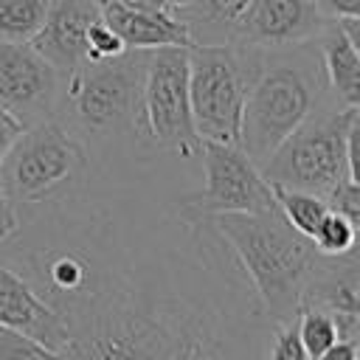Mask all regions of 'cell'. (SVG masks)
Returning a JSON list of instances; mask_svg holds the SVG:
<instances>
[{
  "mask_svg": "<svg viewBox=\"0 0 360 360\" xmlns=\"http://www.w3.org/2000/svg\"><path fill=\"white\" fill-rule=\"evenodd\" d=\"M160 6H166V8H172V11H177V8H183V6H188L191 0H158Z\"/></svg>",
  "mask_w": 360,
  "mask_h": 360,
  "instance_id": "cell-30",
  "label": "cell"
},
{
  "mask_svg": "<svg viewBox=\"0 0 360 360\" xmlns=\"http://www.w3.org/2000/svg\"><path fill=\"white\" fill-rule=\"evenodd\" d=\"M62 76L31 42L0 39V107L22 127L53 118Z\"/></svg>",
  "mask_w": 360,
  "mask_h": 360,
  "instance_id": "cell-10",
  "label": "cell"
},
{
  "mask_svg": "<svg viewBox=\"0 0 360 360\" xmlns=\"http://www.w3.org/2000/svg\"><path fill=\"white\" fill-rule=\"evenodd\" d=\"M104 22L121 37L127 48L155 51V48H191V34L177 11L166 6H101Z\"/></svg>",
  "mask_w": 360,
  "mask_h": 360,
  "instance_id": "cell-16",
  "label": "cell"
},
{
  "mask_svg": "<svg viewBox=\"0 0 360 360\" xmlns=\"http://www.w3.org/2000/svg\"><path fill=\"white\" fill-rule=\"evenodd\" d=\"M25 127L11 115V112H6L3 107H0V163H3V158H6V152L11 149V143L20 138V132H22Z\"/></svg>",
  "mask_w": 360,
  "mask_h": 360,
  "instance_id": "cell-26",
  "label": "cell"
},
{
  "mask_svg": "<svg viewBox=\"0 0 360 360\" xmlns=\"http://www.w3.org/2000/svg\"><path fill=\"white\" fill-rule=\"evenodd\" d=\"M321 17L326 20H346L360 17V0H309Z\"/></svg>",
  "mask_w": 360,
  "mask_h": 360,
  "instance_id": "cell-25",
  "label": "cell"
},
{
  "mask_svg": "<svg viewBox=\"0 0 360 360\" xmlns=\"http://www.w3.org/2000/svg\"><path fill=\"white\" fill-rule=\"evenodd\" d=\"M84 163L87 155L82 143L56 118L31 124L20 132L0 163L3 197L14 211L34 205L65 186Z\"/></svg>",
  "mask_w": 360,
  "mask_h": 360,
  "instance_id": "cell-8",
  "label": "cell"
},
{
  "mask_svg": "<svg viewBox=\"0 0 360 360\" xmlns=\"http://www.w3.org/2000/svg\"><path fill=\"white\" fill-rule=\"evenodd\" d=\"M323 309L329 312L343 338H360V259L357 250L346 256H326L321 270L309 278L301 292L298 309Z\"/></svg>",
  "mask_w": 360,
  "mask_h": 360,
  "instance_id": "cell-13",
  "label": "cell"
},
{
  "mask_svg": "<svg viewBox=\"0 0 360 360\" xmlns=\"http://www.w3.org/2000/svg\"><path fill=\"white\" fill-rule=\"evenodd\" d=\"M48 0H0V39L31 42L42 28Z\"/></svg>",
  "mask_w": 360,
  "mask_h": 360,
  "instance_id": "cell-19",
  "label": "cell"
},
{
  "mask_svg": "<svg viewBox=\"0 0 360 360\" xmlns=\"http://www.w3.org/2000/svg\"><path fill=\"white\" fill-rule=\"evenodd\" d=\"M259 48L233 42L188 48V104L200 143H239L242 107Z\"/></svg>",
  "mask_w": 360,
  "mask_h": 360,
  "instance_id": "cell-6",
  "label": "cell"
},
{
  "mask_svg": "<svg viewBox=\"0 0 360 360\" xmlns=\"http://www.w3.org/2000/svg\"><path fill=\"white\" fill-rule=\"evenodd\" d=\"M121 51H127V45L98 14L87 28V59H110V56H118Z\"/></svg>",
  "mask_w": 360,
  "mask_h": 360,
  "instance_id": "cell-23",
  "label": "cell"
},
{
  "mask_svg": "<svg viewBox=\"0 0 360 360\" xmlns=\"http://www.w3.org/2000/svg\"><path fill=\"white\" fill-rule=\"evenodd\" d=\"M98 14L101 6L96 0H48L42 28L34 34L31 45L65 76L87 59V28Z\"/></svg>",
  "mask_w": 360,
  "mask_h": 360,
  "instance_id": "cell-14",
  "label": "cell"
},
{
  "mask_svg": "<svg viewBox=\"0 0 360 360\" xmlns=\"http://www.w3.org/2000/svg\"><path fill=\"white\" fill-rule=\"evenodd\" d=\"M309 242L315 245V250L321 256H346L357 250V222H352L349 217H343L340 211H326L321 225L315 228V233L309 236Z\"/></svg>",
  "mask_w": 360,
  "mask_h": 360,
  "instance_id": "cell-20",
  "label": "cell"
},
{
  "mask_svg": "<svg viewBox=\"0 0 360 360\" xmlns=\"http://www.w3.org/2000/svg\"><path fill=\"white\" fill-rule=\"evenodd\" d=\"M143 141L155 155L191 160L200 155V138L188 104V48H155L146 53L141 87Z\"/></svg>",
  "mask_w": 360,
  "mask_h": 360,
  "instance_id": "cell-7",
  "label": "cell"
},
{
  "mask_svg": "<svg viewBox=\"0 0 360 360\" xmlns=\"http://www.w3.org/2000/svg\"><path fill=\"white\" fill-rule=\"evenodd\" d=\"M14 228H17V211H14V205H6V208L0 211V242H3Z\"/></svg>",
  "mask_w": 360,
  "mask_h": 360,
  "instance_id": "cell-28",
  "label": "cell"
},
{
  "mask_svg": "<svg viewBox=\"0 0 360 360\" xmlns=\"http://www.w3.org/2000/svg\"><path fill=\"white\" fill-rule=\"evenodd\" d=\"M0 326L20 332L48 349H68V329L59 312L8 264L0 262Z\"/></svg>",
  "mask_w": 360,
  "mask_h": 360,
  "instance_id": "cell-12",
  "label": "cell"
},
{
  "mask_svg": "<svg viewBox=\"0 0 360 360\" xmlns=\"http://www.w3.org/2000/svg\"><path fill=\"white\" fill-rule=\"evenodd\" d=\"M315 45L329 98L340 107H360V17L332 20Z\"/></svg>",
  "mask_w": 360,
  "mask_h": 360,
  "instance_id": "cell-15",
  "label": "cell"
},
{
  "mask_svg": "<svg viewBox=\"0 0 360 360\" xmlns=\"http://www.w3.org/2000/svg\"><path fill=\"white\" fill-rule=\"evenodd\" d=\"M6 205H8V202H6V197H3V188H0V211H3Z\"/></svg>",
  "mask_w": 360,
  "mask_h": 360,
  "instance_id": "cell-31",
  "label": "cell"
},
{
  "mask_svg": "<svg viewBox=\"0 0 360 360\" xmlns=\"http://www.w3.org/2000/svg\"><path fill=\"white\" fill-rule=\"evenodd\" d=\"M98 6L104 3H115V6H160L158 0H96Z\"/></svg>",
  "mask_w": 360,
  "mask_h": 360,
  "instance_id": "cell-29",
  "label": "cell"
},
{
  "mask_svg": "<svg viewBox=\"0 0 360 360\" xmlns=\"http://www.w3.org/2000/svg\"><path fill=\"white\" fill-rule=\"evenodd\" d=\"M202 160V188L180 191L177 202L186 214L211 219L217 214L236 211H267L276 208L273 186L264 180L262 169L236 143H200Z\"/></svg>",
  "mask_w": 360,
  "mask_h": 360,
  "instance_id": "cell-9",
  "label": "cell"
},
{
  "mask_svg": "<svg viewBox=\"0 0 360 360\" xmlns=\"http://www.w3.org/2000/svg\"><path fill=\"white\" fill-rule=\"evenodd\" d=\"M267 360H309V354H307V349L295 332V321L276 326L270 346H267Z\"/></svg>",
  "mask_w": 360,
  "mask_h": 360,
  "instance_id": "cell-24",
  "label": "cell"
},
{
  "mask_svg": "<svg viewBox=\"0 0 360 360\" xmlns=\"http://www.w3.org/2000/svg\"><path fill=\"white\" fill-rule=\"evenodd\" d=\"M295 332H298V338H301V343H304L309 360L321 357L332 343H338V340L343 338L338 321H335L329 312H323V309H309V307H307V309H298ZM346 340H349V338H346Z\"/></svg>",
  "mask_w": 360,
  "mask_h": 360,
  "instance_id": "cell-21",
  "label": "cell"
},
{
  "mask_svg": "<svg viewBox=\"0 0 360 360\" xmlns=\"http://www.w3.org/2000/svg\"><path fill=\"white\" fill-rule=\"evenodd\" d=\"M149 51L127 48L110 59H84L59 82L53 118L82 143L87 160L158 158L141 127V87Z\"/></svg>",
  "mask_w": 360,
  "mask_h": 360,
  "instance_id": "cell-2",
  "label": "cell"
},
{
  "mask_svg": "<svg viewBox=\"0 0 360 360\" xmlns=\"http://www.w3.org/2000/svg\"><path fill=\"white\" fill-rule=\"evenodd\" d=\"M177 194L93 191L82 166L17 208L0 262L65 321V360H267L276 323L219 231Z\"/></svg>",
  "mask_w": 360,
  "mask_h": 360,
  "instance_id": "cell-1",
  "label": "cell"
},
{
  "mask_svg": "<svg viewBox=\"0 0 360 360\" xmlns=\"http://www.w3.org/2000/svg\"><path fill=\"white\" fill-rule=\"evenodd\" d=\"M273 197H276V208L281 211V217L307 239L315 233V228L321 225L323 214L329 211V205L321 197L309 194V191H295V188L273 186Z\"/></svg>",
  "mask_w": 360,
  "mask_h": 360,
  "instance_id": "cell-18",
  "label": "cell"
},
{
  "mask_svg": "<svg viewBox=\"0 0 360 360\" xmlns=\"http://www.w3.org/2000/svg\"><path fill=\"white\" fill-rule=\"evenodd\" d=\"M315 360H357V340H346L340 338L338 343H332L321 357Z\"/></svg>",
  "mask_w": 360,
  "mask_h": 360,
  "instance_id": "cell-27",
  "label": "cell"
},
{
  "mask_svg": "<svg viewBox=\"0 0 360 360\" xmlns=\"http://www.w3.org/2000/svg\"><path fill=\"white\" fill-rule=\"evenodd\" d=\"M326 101L332 98L323 84L315 39L287 48H259L236 146L262 169L276 146Z\"/></svg>",
  "mask_w": 360,
  "mask_h": 360,
  "instance_id": "cell-4",
  "label": "cell"
},
{
  "mask_svg": "<svg viewBox=\"0 0 360 360\" xmlns=\"http://www.w3.org/2000/svg\"><path fill=\"white\" fill-rule=\"evenodd\" d=\"M0 360H65V352L48 349L20 332L0 326Z\"/></svg>",
  "mask_w": 360,
  "mask_h": 360,
  "instance_id": "cell-22",
  "label": "cell"
},
{
  "mask_svg": "<svg viewBox=\"0 0 360 360\" xmlns=\"http://www.w3.org/2000/svg\"><path fill=\"white\" fill-rule=\"evenodd\" d=\"M250 0H191L177 8V17L191 34V45H219L231 39L236 17Z\"/></svg>",
  "mask_w": 360,
  "mask_h": 360,
  "instance_id": "cell-17",
  "label": "cell"
},
{
  "mask_svg": "<svg viewBox=\"0 0 360 360\" xmlns=\"http://www.w3.org/2000/svg\"><path fill=\"white\" fill-rule=\"evenodd\" d=\"M208 222L233 250L264 315L276 326L292 323L298 318L301 292L326 256H321L315 245L281 217L278 208L217 214Z\"/></svg>",
  "mask_w": 360,
  "mask_h": 360,
  "instance_id": "cell-3",
  "label": "cell"
},
{
  "mask_svg": "<svg viewBox=\"0 0 360 360\" xmlns=\"http://www.w3.org/2000/svg\"><path fill=\"white\" fill-rule=\"evenodd\" d=\"M357 141L360 107L326 101L276 146L262 174L270 186L309 191L326 200L343 180H360Z\"/></svg>",
  "mask_w": 360,
  "mask_h": 360,
  "instance_id": "cell-5",
  "label": "cell"
},
{
  "mask_svg": "<svg viewBox=\"0 0 360 360\" xmlns=\"http://www.w3.org/2000/svg\"><path fill=\"white\" fill-rule=\"evenodd\" d=\"M329 22L309 0H250L236 17L228 42L262 51L287 48L318 39Z\"/></svg>",
  "mask_w": 360,
  "mask_h": 360,
  "instance_id": "cell-11",
  "label": "cell"
}]
</instances>
